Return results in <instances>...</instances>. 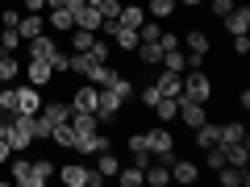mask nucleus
<instances>
[{"label":"nucleus","instance_id":"1","mask_svg":"<svg viewBox=\"0 0 250 187\" xmlns=\"http://www.w3.org/2000/svg\"><path fill=\"white\" fill-rule=\"evenodd\" d=\"M184 96H192V100H200V104H208V100H213V79H208L200 67H188V71H184Z\"/></svg>","mask_w":250,"mask_h":187},{"label":"nucleus","instance_id":"2","mask_svg":"<svg viewBox=\"0 0 250 187\" xmlns=\"http://www.w3.org/2000/svg\"><path fill=\"white\" fill-rule=\"evenodd\" d=\"M146 150H150V158H159V162H175V137H171V129H150L146 133Z\"/></svg>","mask_w":250,"mask_h":187},{"label":"nucleus","instance_id":"3","mask_svg":"<svg viewBox=\"0 0 250 187\" xmlns=\"http://www.w3.org/2000/svg\"><path fill=\"white\" fill-rule=\"evenodd\" d=\"M67 9H71V17H75V29H92V34H96V29L104 25L100 9H96V4H88V0H71Z\"/></svg>","mask_w":250,"mask_h":187},{"label":"nucleus","instance_id":"4","mask_svg":"<svg viewBox=\"0 0 250 187\" xmlns=\"http://www.w3.org/2000/svg\"><path fill=\"white\" fill-rule=\"evenodd\" d=\"M184 54H188V67H200L208 54V34L205 29H192V34L184 37Z\"/></svg>","mask_w":250,"mask_h":187},{"label":"nucleus","instance_id":"5","mask_svg":"<svg viewBox=\"0 0 250 187\" xmlns=\"http://www.w3.org/2000/svg\"><path fill=\"white\" fill-rule=\"evenodd\" d=\"M205 108H208V104H200V100H192V96H179V112H175V116L188 125V129H196L200 121H208V112H205Z\"/></svg>","mask_w":250,"mask_h":187},{"label":"nucleus","instance_id":"6","mask_svg":"<svg viewBox=\"0 0 250 187\" xmlns=\"http://www.w3.org/2000/svg\"><path fill=\"white\" fill-rule=\"evenodd\" d=\"M121 104H125V100L117 96L113 88H100V104H96V121H100V125H108V121H117V112H121Z\"/></svg>","mask_w":250,"mask_h":187},{"label":"nucleus","instance_id":"7","mask_svg":"<svg viewBox=\"0 0 250 187\" xmlns=\"http://www.w3.org/2000/svg\"><path fill=\"white\" fill-rule=\"evenodd\" d=\"M96 104H100V88H96V83H83V88H75L71 112H96Z\"/></svg>","mask_w":250,"mask_h":187},{"label":"nucleus","instance_id":"8","mask_svg":"<svg viewBox=\"0 0 250 187\" xmlns=\"http://www.w3.org/2000/svg\"><path fill=\"white\" fill-rule=\"evenodd\" d=\"M17 112H25V116L42 112V88H34V83L17 88Z\"/></svg>","mask_w":250,"mask_h":187},{"label":"nucleus","instance_id":"9","mask_svg":"<svg viewBox=\"0 0 250 187\" xmlns=\"http://www.w3.org/2000/svg\"><path fill=\"white\" fill-rule=\"evenodd\" d=\"M225 29H229V37H238V34H250V9L246 4H233L229 13H225Z\"/></svg>","mask_w":250,"mask_h":187},{"label":"nucleus","instance_id":"10","mask_svg":"<svg viewBox=\"0 0 250 187\" xmlns=\"http://www.w3.org/2000/svg\"><path fill=\"white\" fill-rule=\"evenodd\" d=\"M21 75H25V79L34 83V88H46V83L54 79V67H50V62H46V58H29V67H25V71H21Z\"/></svg>","mask_w":250,"mask_h":187},{"label":"nucleus","instance_id":"11","mask_svg":"<svg viewBox=\"0 0 250 187\" xmlns=\"http://www.w3.org/2000/svg\"><path fill=\"white\" fill-rule=\"evenodd\" d=\"M29 58H46V62H50L54 58V54H59V42H54V37H46V34H38V37H29Z\"/></svg>","mask_w":250,"mask_h":187},{"label":"nucleus","instance_id":"12","mask_svg":"<svg viewBox=\"0 0 250 187\" xmlns=\"http://www.w3.org/2000/svg\"><path fill=\"white\" fill-rule=\"evenodd\" d=\"M50 175H54V162L50 158H34L29 162V175H25V187H42Z\"/></svg>","mask_w":250,"mask_h":187},{"label":"nucleus","instance_id":"13","mask_svg":"<svg viewBox=\"0 0 250 187\" xmlns=\"http://www.w3.org/2000/svg\"><path fill=\"white\" fill-rule=\"evenodd\" d=\"M171 179H175V183H196V179H200V167H196V162H188V158H175V162H171Z\"/></svg>","mask_w":250,"mask_h":187},{"label":"nucleus","instance_id":"14","mask_svg":"<svg viewBox=\"0 0 250 187\" xmlns=\"http://www.w3.org/2000/svg\"><path fill=\"white\" fill-rule=\"evenodd\" d=\"M88 170H92V167H80V162H67V167H59L54 175H59L67 187H83V183H88Z\"/></svg>","mask_w":250,"mask_h":187},{"label":"nucleus","instance_id":"15","mask_svg":"<svg viewBox=\"0 0 250 187\" xmlns=\"http://www.w3.org/2000/svg\"><path fill=\"white\" fill-rule=\"evenodd\" d=\"M217 179H221L225 187H246V183H250V170H246V167H233V162H225V167L217 170Z\"/></svg>","mask_w":250,"mask_h":187},{"label":"nucleus","instance_id":"16","mask_svg":"<svg viewBox=\"0 0 250 187\" xmlns=\"http://www.w3.org/2000/svg\"><path fill=\"white\" fill-rule=\"evenodd\" d=\"M192 133H196V146H200V150H208V146H217V142H221V125L200 121L196 129H192Z\"/></svg>","mask_w":250,"mask_h":187},{"label":"nucleus","instance_id":"17","mask_svg":"<svg viewBox=\"0 0 250 187\" xmlns=\"http://www.w3.org/2000/svg\"><path fill=\"white\" fill-rule=\"evenodd\" d=\"M154 88H159V96H184V75L163 71L159 79H154Z\"/></svg>","mask_w":250,"mask_h":187},{"label":"nucleus","instance_id":"18","mask_svg":"<svg viewBox=\"0 0 250 187\" xmlns=\"http://www.w3.org/2000/svg\"><path fill=\"white\" fill-rule=\"evenodd\" d=\"M71 150H75V154H100V150H108V137L96 129L92 137H75V146H71Z\"/></svg>","mask_w":250,"mask_h":187},{"label":"nucleus","instance_id":"19","mask_svg":"<svg viewBox=\"0 0 250 187\" xmlns=\"http://www.w3.org/2000/svg\"><path fill=\"white\" fill-rule=\"evenodd\" d=\"M42 116L50 121V129H54V125L71 121V104H62V100H50V104H42Z\"/></svg>","mask_w":250,"mask_h":187},{"label":"nucleus","instance_id":"20","mask_svg":"<svg viewBox=\"0 0 250 187\" xmlns=\"http://www.w3.org/2000/svg\"><path fill=\"white\" fill-rule=\"evenodd\" d=\"M83 79H88V83H96V88H108V83L117 79V71L108 67V62H92V71L83 75Z\"/></svg>","mask_w":250,"mask_h":187},{"label":"nucleus","instance_id":"21","mask_svg":"<svg viewBox=\"0 0 250 187\" xmlns=\"http://www.w3.org/2000/svg\"><path fill=\"white\" fill-rule=\"evenodd\" d=\"M159 67H163V71H175V75H184V71H188V54L179 50V46H175V50H163V62H159Z\"/></svg>","mask_w":250,"mask_h":187},{"label":"nucleus","instance_id":"22","mask_svg":"<svg viewBox=\"0 0 250 187\" xmlns=\"http://www.w3.org/2000/svg\"><path fill=\"white\" fill-rule=\"evenodd\" d=\"M46 25L59 29V34H67V29H75V17H71V9H50L46 13Z\"/></svg>","mask_w":250,"mask_h":187},{"label":"nucleus","instance_id":"23","mask_svg":"<svg viewBox=\"0 0 250 187\" xmlns=\"http://www.w3.org/2000/svg\"><path fill=\"white\" fill-rule=\"evenodd\" d=\"M242 142H246V125H242V121L221 125V142H217V146H242Z\"/></svg>","mask_w":250,"mask_h":187},{"label":"nucleus","instance_id":"24","mask_svg":"<svg viewBox=\"0 0 250 187\" xmlns=\"http://www.w3.org/2000/svg\"><path fill=\"white\" fill-rule=\"evenodd\" d=\"M138 62H146V67H159V62H163V46L159 42H138Z\"/></svg>","mask_w":250,"mask_h":187},{"label":"nucleus","instance_id":"25","mask_svg":"<svg viewBox=\"0 0 250 187\" xmlns=\"http://www.w3.org/2000/svg\"><path fill=\"white\" fill-rule=\"evenodd\" d=\"M117 21H121V25H129V29H138V25L146 21V9H142V4H121Z\"/></svg>","mask_w":250,"mask_h":187},{"label":"nucleus","instance_id":"26","mask_svg":"<svg viewBox=\"0 0 250 187\" xmlns=\"http://www.w3.org/2000/svg\"><path fill=\"white\" fill-rule=\"evenodd\" d=\"M17 75H21V62H17V54H9V50H4V54H0V83H13Z\"/></svg>","mask_w":250,"mask_h":187},{"label":"nucleus","instance_id":"27","mask_svg":"<svg viewBox=\"0 0 250 187\" xmlns=\"http://www.w3.org/2000/svg\"><path fill=\"white\" fill-rule=\"evenodd\" d=\"M175 112H179V96H159V104H154V116L167 125V121H175Z\"/></svg>","mask_w":250,"mask_h":187},{"label":"nucleus","instance_id":"28","mask_svg":"<svg viewBox=\"0 0 250 187\" xmlns=\"http://www.w3.org/2000/svg\"><path fill=\"white\" fill-rule=\"evenodd\" d=\"M21 37H25V42H29V37H38V34H42V13H21Z\"/></svg>","mask_w":250,"mask_h":187},{"label":"nucleus","instance_id":"29","mask_svg":"<svg viewBox=\"0 0 250 187\" xmlns=\"http://www.w3.org/2000/svg\"><path fill=\"white\" fill-rule=\"evenodd\" d=\"M225 150V162H233V167H250V142L242 146H221Z\"/></svg>","mask_w":250,"mask_h":187},{"label":"nucleus","instance_id":"30","mask_svg":"<svg viewBox=\"0 0 250 187\" xmlns=\"http://www.w3.org/2000/svg\"><path fill=\"white\" fill-rule=\"evenodd\" d=\"M96 170H100L104 179H113L117 170H121V158H117L113 150H100V158H96Z\"/></svg>","mask_w":250,"mask_h":187},{"label":"nucleus","instance_id":"31","mask_svg":"<svg viewBox=\"0 0 250 187\" xmlns=\"http://www.w3.org/2000/svg\"><path fill=\"white\" fill-rule=\"evenodd\" d=\"M50 142H54V146H67V150H71V146H75L71 125H67V121H62V125H54V129H50Z\"/></svg>","mask_w":250,"mask_h":187},{"label":"nucleus","instance_id":"32","mask_svg":"<svg viewBox=\"0 0 250 187\" xmlns=\"http://www.w3.org/2000/svg\"><path fill=\"white\" fill-rule=\"evenodd\" d=\"M113 179H117L121 187H138V183H142V167H121Z\"/></svg>","mask_w":250,"mask_h":187},{"label":"nucleus","instance_id":"33","mask_svg":"<svg viewBox=\"0 0 250 187\" xmlns=\"http://www.w3.org/2000/svg\"><path fill=\"white\" fill-rule=\"evenodd\" d=\"M92 42H96V34H92V29H75V37H71L75 50H71V54H88V50H92Z\"/></svg>","mask_w":250,"mask_h":187},{"label":"nucleus","instance_id":"34","mask_svg":"<svg viewBox=\"0 0 250 187\" xmlns=\"http://www.w3.org/2000/svg\"><path fill=\"white\" fill-rule=\"evenodd\" d=\"M0 112H17V88L0 83Z\"/></svg>","mask_w":250,"mask_h":187},{"label":"nucleus","instance_id":"35","mask_svg":"<svg viewBox=\"0 0 250 187\" xmlns=\"http://www.w3.org/2000/svg\"><path fill=\"white\" fill-rule=\"evenodd\" d=\"M17 46H25V37H21V29H0V50H17Z\"/></svg>","mask_w":250,"mask_h":187},{"label":"nucleus","instance_id":"36","mask_svg":"<svg viewBox=\"0 0 250 187\" xmlns=\"http://www.w3.org/2000/svg\"><path fill=\"white\" fill-rule=\"evenodd\" d=\"M146 9H150L154 21H163V17H171V13H175V0H150Z\"/></svg>","mask_w":250,"mask_h":187},{"label":"nucleus","instance_id":"37","mask_svg":"<svg viewBox=\"0 0 250 187\" xmlns=\"http://www.w3.org/2000/svg\"><path fill=\"white\" fill-rule=\"evenodd\" d=\"M9 175H13V183H17V187H25V175H29V158H13Z\"/></svg>","mask_w":250,"mask_h":187},{"label":"nucleus","instance_id":"38","mask_svg":"<svg viewBox=\"0 0 250 187\" xmlns=\"http://www.w3.org/2000/svg\"><path fill=\"white\" fill-rule=\"evenodd\" d=\"M108 88H113V92H117V96H121V100H134V83L125 79V75H121V71H117V79H113V83H108Z\"/></svg>","mask_w":250,"mask_h":187},{"label":"nucleus","instance_id":"39","mask_svg":"<svg viewBox=\"0 0 250 187\" xmlns=\"http://www.w3.org/2000/svg\"><path fill=\"white\" fill-rule=\"evenodd\" d=\"M34 142H50V121L42 112H34Z\"/></svg>","mask_w":250,"mask_h":187},{"label":"nucleus","instance_id":"40","mask_svg":"<svg viewBox=\"0 0 250 187\" xmlns=\"http://www.w3.org/2000/svg\"><path fill=\"white\" fill-rule=\"evenodd\" d=\"M108 50H113V42H108V37H104V42H100V37H96V42H92V62H108Z\"/></svg>","mask_w":250,"mask_h":187},{"label":"nucleus","instance_id":"41","mask_svg":"<svg viewBox=\"0 0 250 187\" xmlns=\"http://www.w3.org/2000/svg\"><path fill=\"white\" fill-rule=\"evenodd\" d=\"M205 158H208V170H221L225 167V150H221V146H208Z\"/></svg>","mask_w":250,"mask_h":187},{"label":"nucleus","instance_id":"42","mask_svg":"<svg viewBox=\"0 0 250 187\" xmlns=\"http://www.w3.org/2000/svg\"><path fill=\"white\" fill-rule=\"evenodd\" d=\"M50 67H54V75H67V71H71V54H67V50H59V54L50 58Z\"/></svg>","mask_w":250,"mask_h":187},{"label":"nucleus","instance_id":"43","mask_svg":"<svg viewBox=\"0 0 250 187\" xmlns=\"http://www.w3.org/2000/svg\"><path fill=\"white\" fill-rule=\"evenodd\" d=\"M96 9H100V17H104V21H117V13H121V0H100Z\"/></svg>","mask_w":250,"mask_h":187},{"label":"nucleus","instance_id":"44","mask_svg":"<svg viewBox=\"0 0 250 187\" xmlns=\"http://www.w3.org/2000/svg\"><path fill=\"white\" fill-rule=\"evenodd\" d=\"M71 71L75 75H88L92 71V54H71Z\"/></svg>","mask_w":250,"mask_h":187},{"label":"nucleus","instance_id":"45","mask_svg":"<svg viewBox=\"0 0 250 187\" xmlns=\"http://www.w3.org/2000/svg\"><path fill=\"white\" fill-rule=\"evenodd\" d=\"M21 25V9H4V17H0V29H17Z\"/></svg>","mask_w":250,"mask_h":187},{"label":"nucleus","instance_id":"46","mask_svg":"<svg viewBox=\"0 0 250 187\" xmlns=\"http://www.w3.org/2000/svg\"><path fill=\"white\" fill-rule=\"evenodd\" d=\"M233 54H238V58H246V54H250V34H238V37H233Z\"/></svg>","mask_w":250,"mask_h":187},{"label":"nucleus","instance_id":"47","mask_svg":"<svg viewBox=\"0 0 250 187\" xmlns=\"http://www.w3.org/2000/svg\"><path fill=\"white\" fill-rule=\"evenodd\" d=\"M142 104H146V108L159 104V88H154V83H146V88H142Z\"/></svg>","mask_w":250,"mask_h":187},{"label":"nucleus","instance_id":"48","mask_svg":"<svg viewBox=\"0 0 250 187\" xmlns=\"http://www.w3.org/2000/svg\"><path fill=\"white\" fill-rule=\"evenodd\" d=\"M208 9H213V13H217V17H225V13H229V9H233V0H208Z\"/></svg>","mask_w":250,"mask_h":187},{"label":"nucleus","instance_id":"49","mask_svg":"<svg viewBox=\"0 0 250 187\" xmlns=\"http://www.w3.org/2000/svg\"><path fill=\"white\" fill-rule=\"evenodd\" d=\"M159 46H163V50H175L179 37H175V34H159Z\"/></svg>","mask_w":250,"mask_h":187},{"label":"nucleus","instance_id":"50","mask_svg":"<svg viewBox=\"0 0 250 187\" xmlns=\"http://www.w3.org/2000/svg\"><path fill=\"white\" fill-rule=\"evenodd\" d=\"M21 9H25V13H42L46 0H21Z\"/></svg>","mask_w":250,"mask_h":187},{"label":"nucleus","instance_id":"51","mask_svg":"<svg viewBox=\"0 0 250 187\" xmlns=\"http://www.w3.org/2000/svg\"><path fill=\"white\" fill-rule=\"evenodd\" d=\"M100 183H104V175H100V170H88V183L83 187H100Z\"/></svg>","mask_w":250,"mask_h":187},{"label":"nucleus","instance_id":"52","mask_svg":"<svg viewBox=\"0 0 250 187\" xmlns=\"http://www.w3.org/2000/svg\"><path fill=\"white\" fill-rule=\"evenodd\" d=\"M9 154H13V146L4 142V137H0V167H4V162H9Z\"/></svg>","mask_w":250,"mask_h":187},{"label":"nucleus","instance_id":"53","mask_svg":"<svg viewBox=\"0 0 250 187\" xmlns=\"http://www.w3.org/2000/svg\"><path fill=\"white\" fill-rule=\"evenodd\" d=\"M71 0H46V9H67Z\"/></svg>","mask_w":250,"mask_h":187},{"label":"nucleus","instance_id":"54","mask_svg":"<svg viewBox=\"0 0 250 187\" xmlns=\"http://www.w3.org/2000/svg\"><path fill=\"white\" fill-rule=\"evenodd\" d=\"M88 4H100V0H88Z\"/></svg>","mask_w":250,"mask_h":187},{"label":"nucleus","instance_id":"55","mask_svg":"<svg viewBox=\"0 0 250 187\" xmlns=\"http://www.w3.org/2000/svg\"><path fill=\"white\" fill-rule=\"evenodd\" d=\"M0 54H4V50H0Z\"/></svg>","mask_w":250,"mask_h":187}]
</instances>
